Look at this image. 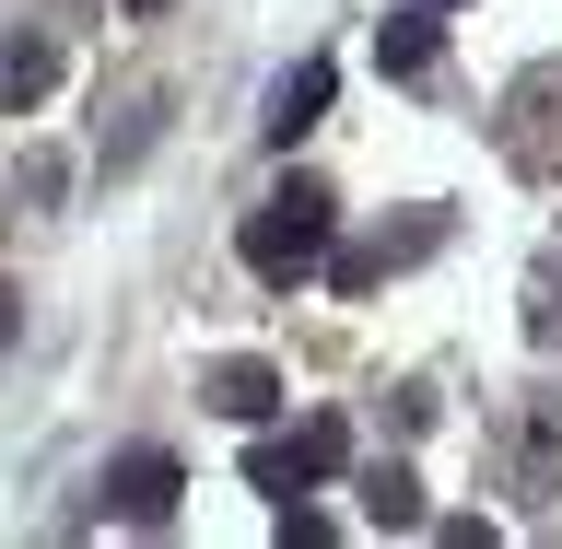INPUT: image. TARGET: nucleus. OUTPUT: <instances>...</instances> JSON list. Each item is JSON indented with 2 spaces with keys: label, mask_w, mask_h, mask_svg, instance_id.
I'll return each mask as SVG.
<instances>
[{
  "label": "nucleus",
  "mask_w": 562,
  "mask_h": 549,
  "mask_svg": "<svg viewBox=\"0 0 562 549\" xmlns=\"http://www.w3.org/2000/svg\"><path fill=\"white\" fill-rule=\"evenodd\" d=\"M375 59L398 70V82H434V59H446V35H434V12H386V24H375Z\"/></svg>",
  "instance_id": "6e6552de"
},
{
  "label": "nucleus",
  "mask_w": 562,
  "mask_h": 549,
  "mask_svg": "<svg viewBox=\"0 0 562 549\" xmlns=\"http://www.w3.org/2000/svg\"><path fill=\"white\" fill-rule=\"evenodd\" d=\"M12 328H24V305H12V281H0V351H12Z\"/></svg>",
  "instance_id": "f8f14e48"
},
{
  "label": "nucleus",
  "mask_w": 562,
  "mask_h": 549,
  "mask_svg": "<svg viewBox=\"0 0 562 549\" xmlns=\"http://www.w3.org/2000/svg\"><path fill=\"white\" fill-rule=\"evenodd\" d=\"M328 222H340V199H328V187H316V175H281L270 199L246 210V270L270 281V293H293V281H316L328 270Z\"/></svg>",
  "instance_id": "f257e3e1"
},
{
  "label": "nucleus",
  "mask_w": 562,
  "mask_h": 549,
  "mask_svg": "<svg viewBox=\"0 0 562 549\" xmlns=\"http://www.w3.org/2000/svg\"><path fill=\"white\" fill-rule=\"evenodd\" d=\"M117 12H140V24H153V12H176V0H117Z\"/></svg>",
  "instance_id": "ddd939ff"
},
{
  "label": "nucleus",
  "mask_w": 562,
  "mask_h": 549,
  "mask_svg": "<svg viewBox=\"0 0 562 549\" xmlns=\"http://www.w3.org/2000/svg\"><path fill=\"white\" fill-rule=\"evenodd\" d=\"M351 468V421L340 410H305L293 433H270V445L246 456V480L270 491V503H293V491H316V480H340Z\"/></svg>",
  "instance_id": "f03ea898"
},
{
  "label": "nucleus",
  "mask_w": 562,
  "mask_h": 549,
  "mask_svg": "<svg viewBox=\"0 0 562 549\" xmlns=\"http://www.w3.org/2000/svg\"><path fill=\"white\" fill-rule=\"evenodd\" d=\"M12 187H24V199H59L70 164H59V152H24V164H12Z\"/></svg>",
  "instance_id": "9b49d317"
},
{
  "label": "nucleus",
  "mask_w": 562,
  "mask_h": 549,
  "mask_svg": "<svg viewBox=\"0 0 562 549\" xmlns=\"http://www.w3.org/2000/svg\"><path fill=\"white\" fill-rule=\"evenodd\" d=\"M200 410L270 421V410H281V375H270V363H246V351H223V363H200Z\"/></svg>",
  "instance_id": "39448f33"
},
{
  "label": "nucleus",
  "mask_w": 562,
  "mask_h": 549,
  "mask_svg": "<svg viewBox=\"0 0 562 549\" xmlns=\"http://www.w3.org/2000/svg\"><path fill=\"white\" fill-rule=\"evenodd\" d=\"M363 515L411 538V526H422V480H411V468H363Z\"/></svg>",
  "instance_id": "9d476101"
},
{
  "label": "nucleus",
  "mask_w": 562,
  "mask_h": 549,
  "mask_svg": "<svg viewBox=\"0 0 562 549\" xmlns=\"http://www.w3.org/2000/svg\"><path fill=\"white\" fill-rule=\"evenodd\" d=\"M434 235H446V222H434V210H411V222H386V235L340 245V258H328V281H340V293H375L386 270H411V258H434Z\"/></svg>",
  "instance_id": "20e7f679"
},
{
  "label": "nucleus",
  "mask_w": 562,
  "mask_h": 549,
  "mask_svg": "<svg viewBox=\"0 0 562 549\" xmlns=\"http://www.w3.org/2000/svg\"><path fill=\"white\" fill-rule=\"evenodd\" d=\"M47 94H59V47L47 35H0V117H24Z\"/></svg>",
  "instance_id": "423d86ee"
},
{
  "label": "nucleus",
  "mask_w": 562,
  "mask_h": 549,
  "mask_svg": "<svg viewBox=\"0 0 562 549\" xmlns=\"http://www.w3.org/2000/svg\"><path fill=\"white\" fill-rule=\"evenodd\" d=\"M316 117H328V59H305V70H281V82H270V117H258V129H270L281 152H293V140L316 129Z\"/></svg>",
  "instance_id": "0eeeda50"
},
{
  "label": "nucleus",
  "mask_w": 562,
  "mask_h": 549,
  "mask_svg": "<svg viewBox=\"0 0 562 549\" xmlns=\"http://www.w3.org/2000/svg\"><path fill=\"white\" fill-rule=\"evenodd\" d=\"M176 491H188V468H176L165 445H130L105 468V515L117 526H176Z\"/></svg>",
  "instance_id": "7ed1b4c3"
},
{
  "label": "nucleus",
  "mask_w": 562,
  "mask_h": 549,
  "mask_svg": "<svg viewBox=\"0 0 562 549\" xmlns=\"http://www.w3.org/2000/svg\"><path fill=\"white\" fill-rule=\"evenodd\" d=\"M516 491H527V503H551V491H562V398L527 421V468H516Z\"/></svg>",
  "instance_id": "1a4fd4ad"
}]
</instances>
